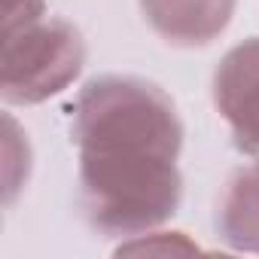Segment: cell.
<instances>
[{"label": "cell", "instance_id": "1", "mask_svg": "<svg viewBox=\"0 0 259 259\" xmlns=\"http://www.w3.org/2000/svg\"><path fill=\"white\" fill-rule=\"evenodd\" d=\"M73 138L82 204L98 229L135 235L177 210L183 128L162 89L132 76L89 82L73 107Z\"/></svg>", "mask_w": 259, "mask_h": 259}, {"label": "cell", "instance_id": "2", "mask_svg": "<svg viewBox=\"0 0 259 259\" xmlns=\"http://www.w3.org/2000/svg\"><path fill=\"white\" fill-rule=\"evenodd\" d=\"M0 89L10 104H37L58 95L85 61V46L61 19H43V0H4Z\"/></svg>", "mask_w": 259, "mask_h": 259}, {"label": "cell", "instance_id": "3", "mask_svg": "<svg viewBox=\"0 0 259 259\" xmlns=\"http://www.w3.org/2000/svg\"><path fill=\"white\" fill-rule=\"evenodd\" d=\"M213 95L238 147L259 153V37L235 46L223 58Z\"/></svg>", "mask_w": 259, "mask_h": 259}, {"label": "cell", "instance_id": "4", "mask_svg": "<svg viewBox=\"0 0 259 259\" xmlns=\"http://www.w3.org/2000/svg\"><path fill=\"white\" fill-rule=\"evenodd\" d=\"M141 7L153 31L168 43L204 46L229 25L235 0H141Z\"/></svg>", "mask_w": 259, "mask_h": 259}, {"label": "cell", "instance_id": "5", "mask_svg": "<svg viewBox=\"0 0 259 259\" xmlns=\"http://www.w3.org/2000/svg\"><path fill=\"white\" fill-rule=\"evenodd\" d=\"M217 226L232 247L259 253V162L241 168L229 180Z\"/></svg>", "mask_w": 259, "mask_h": 259}, {"label": "cell", "instance_id": "6", "mask_svg": "<svg viewBox=\"0 0 259 259\" xmlns=\"http://www.w3.org/2000/svg\"><path fill=\"white\" fill-rule=\"evenodd\" d=\"M16 147H19V128H16V122L7 116V119H4V183H7V201H13L19 183L28 177L25 171H19V165L28 168V159L19 162Z\"/></svg>", "mask_w": 259, "mask_h": 259}]
</instances>
